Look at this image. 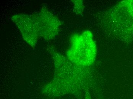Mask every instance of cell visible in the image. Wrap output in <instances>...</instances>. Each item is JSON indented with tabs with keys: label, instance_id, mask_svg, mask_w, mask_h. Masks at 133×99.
I'll return each instance as SVG.
<instances>
[{
	"label": "cell",
	"instance_id": "6da1fadb",
	"mask_svg": "<svg viewBox=\"0 0 133 99\" xmlns=\"http://www.w3.org/2000/svg\"><path fill=\"white\" fill-rule=\"evenodd\" d=\"M55 64V73L53 80L45 87L43 90L46 94L54 96L73 94L82 99H91L90 89L86 83L79 78L80 70L83 67L68 61L49 47Z\"/></svg>",
	"mask_w": 133,
	"mask_h": 99
},
{
	"label": "cell",
	"instance_id": "7a4b0ae2",
	"mask_svg": "<svg viewBox=\"0 0 133 99\" xmlns=\"http://www.w3.org/2000/svg\"><path fill=\"white\" fill-rule=\"evenodd\" d=\"M88 32L71 38V47L67 51L68 59L74 64L83 67L94 62L96 53L93 50L91 39Z\"/></svg>",
	"mask_w": 133,
	"mask_h": 99
},
{
	"label": "cell",
	"instance_id": "3957f363",
	"mask_svg": "<svg viewBox=\"0 0 133 99\" xmlns=\"http://www.w3.org/2000/svg\"><path fill=\"white\" fill-rule=\"evenodd\" d=\"M33 14L39 36L47 41L54 39L59 31L61 22L59 19L45 6Z\"/></svg>",
	"mask_w": 133,
	"mask_h": 99
},
{
	"label": "cell",
	"instance_id": "277c9868",
	"mask_svg": "<svg viewBox=\"0 0 133 99\" xmlns=\"http://www.w3.org/2000/svg\"><path fill=\"white\" fill-rule=\"evenodd\" d=\"M11 19L20 31L23 39L34 48L39 35L34 14H15Z\"/></svg>",
	"mask_w": 133,
	"mask_h": 99
},
{
	"label": "cell",
	"instance_id": "5b68a950",
	"mask_svg": "<svg viewBox=\"0 0 133 99\" xmlns=\"http://www.w3.org/2000/svg\"><path fill=\"white\" fill-rule=\"evenodd\" d=\"M119 6L117 17L118 33L121 39L129 41L133 35V1H123Z\"/></svg>",
	"mask_w": 133,
	"mask_h": 99
},
{
	"label": "cell",
	"instance_id": "8992f818",
	"mask_svg": "<svg viewBox=\"0 0 133 99\" xmlns=\"http://www.w3.org/2000/svg\"><path fill=\"white\" fill-rule=\"evenodd\" d=\"M75 9L76 12H78V13H81L83 10V4L81 1H74Z\"/></svg>",
	"mask_w": 133,
	"mask_h": 99
},
{
	"label": "cell",
	"instance_id": "52a82bcc",
	"mask_svg": "<svg viewBox=\"0 0 133 99\" xmlns=\"http://www.w3.org/2000/svg\"></svg>",
	"mask_w": 133,
	"mask_h": 99
}]
</instances>
